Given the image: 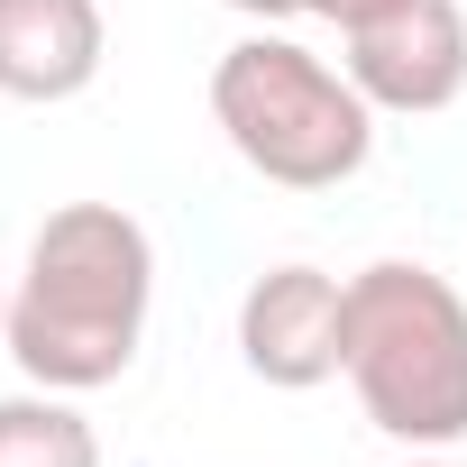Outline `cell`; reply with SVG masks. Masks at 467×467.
<instances>
[{
	"label": "cell",
	"instance_id": "6da1fadb",
	"mask_svg": "<svg viewBox=\"0 0 467 467\" xmlns=\"http://www.w3.org/2000/svg\"><path fill=\"white\" fill-rule=\"evenodd\" d=\"M156 312V239L119 202H65L10 275V367L47 394H101L138 367Z\"/></svg>",
	"mask_w": 467,
	"mask_h": 467
},
{
	"label": "cell",
	"instance_id": "7a4b0ae2",
	"mask_svg": "<svg viewBox=\"0 0 467 467\" xmlns=\"http://www.w3.org/2000/svg\"><path fill=\"white\" fill-rule=\"evenodd\" d=\"M358 412L403 449L467 440V285L431 275L421 257H376L348 275V358Z\"/></svg>",
	"mask_w": 467,
	"mask_h": 467
},
{
	"label": "cell",
	"instance_id": "3957f363",
	"mask_svg": "<svg viewBox=\"0 0 467 467\" xmlns=\"http://www.w3.org/2000/svg\"><path fill=\"white\" fill-rule=\"evenodd\" d=\"M211 119L229 156L285 192H330L376 156V101L348 83V65L294 47L285 28H257L211 65Z\"/></svg>",
	"mask_w": 467,
	"mask_h": 467
},
{
	"label": "cell",
	"instance_id": "277c9868",
	"mask_svg": "<svg viewBox=\"0 0 467 467\" xmlns=\"http://www.w3.org/2000/svg\"><path fill=\"white\" fill-rule=\"evenodd\" d=\"M348 358V285L321 266H266L239 294V367L275 394H312L330 385Z\"/></svg>",
	"mask_w": 467,
	"mask_h": 467
},
{
	"label": "cell",
	"instance_id": "5b68a950",
	"mask_svg": "<svg viewBox=\"0 0 467 467\" xmlns=\"http://www.w3.org/2000/svg\"><path fill=\"white\" fill-rule=\"evenodd\" d=\"M348 83L376 101V119H431L467 92V10L458 0H412L348 37Z\"/></svg>",
	"mask_w": 467,
	"mask_h": 467
},
{
	"label": "cell",
	"instance_id": "8992f818",
	"mask_svg": "<svg viewBox=\"0 0 467 467\" xmlns=\"http://www.w3.org/2000/svg\"><path fill=\"white\" fill-rule=\"evenodd\" d=\"M101 0H0V101H74L101 83Z\"/></svg>",
	"mask_w": 467,
	"mask_h": 467
},
{
	"label": "cell",
	"instance_id": "52a82bcc",
	"mask_svg": "<svg viewBox=\"0 0 467 467\" xmlns=\"http://www.w3.org/2000/svg\"><path fill=\"white\" fill-rule=\"evenodd\" d=\"M0 467H101V431L74 394H0Z\"/></svg>",
	"mask_w": 467,
	"mask_h": 467
},
{
	"label": "cell",
	"instance_id": "ba28073f",
	"mask_svg": "<svg viewBox=\"0 0 467 467\" xmlns=\"http://www.w3.org/2000/svg\"><path fill=\"white\" fill-rule=\"evenodd\" d=\"M394 10H412V0H312V19H330L339 37H358V28H376V19H394Z\"/></svg>",
	"mask_w": 467,
	"mask_h": 467
},
{
	"label": "cell",
	"instance_id": "9c48e42d",
	"mask_svg": "<svg viewBox=\"0 0 467 467\" xmlns=\"http://www.w3.org/2000/svg\"><path fill=\"white\" fill-rule=\"evenodd\" d=\"M229 10L257 19V28H285V19H303V10H312V0H229Z\"/></svg>",
	"mask_w": 467,
	"mask_h": 467
},
{
	"label": "cell",
	"instance_id": "30bf717a",
	"mask_svg": "<svg viewBox=\"0 0 467 467\" xmlns=\"http://www.w3.org/2000/svg\"><path fill=\"white\" fill-rule=\"evenodd\" d=\"M403 467H467V458H458V449H412Z\"/></svg>",
	"mask_w": 467,
	"mask_h": 467
},
{
	"label": "cell",
	"instance_id": "8fae6325",
	"mask_svg": "<svg viewBox=\"0 0 467 467\" xmlns=\"http://www.w3.org/2000/svg\"><path fill=\"white\" fill-rule=\"evenodd\" d=\"M0 339H10V275H0Z\"/></svg>",
	"mask_w": 467,
	"mask_h": 467
}]
</instances>
